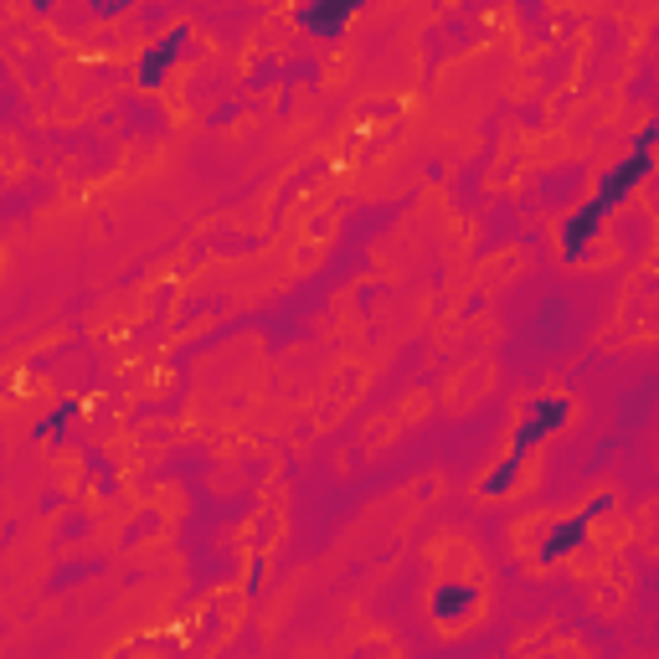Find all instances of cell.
Returning a JSON list of instances; mask_svg holds the SVG:
<instances>
[{
  "label": "cell",
  "instance_id": "cell-5",
  "mask_svg": "<svg viewBox=\"0 0 659 659\" xmlns=\"http://www.w3.org/2000/svg\"><path fill=\"white\" fill-rule=\"evenodd\" d=\"M469 603H474V593H459V598H453V614H464ZM438 608H449V598H443V593H438Z\"/></svg>",
  "mask_w": 659,
  "mask_h": 659
},
{
  "label": "cell",
  "instance_id": "cell-2",
  "mask_svg": "<svg viewBox=\"0 0 659 659\" xmlns=\"http://www.w3.org/2000/svg\"><path fill=\"white\" fill-rule=\"evenodd\" d=\"M562 422H567V397H541V402H531L525 407V418H521V433H515V443H510V459H505V469H500V474H490V480H484V490H505L510 484V474H515V469H521V459H525V449H531V443H541V438L552 433V428H562Z\"/></svg>",
  "mask_w": 659,
  "mask_h": 659
},
{
  "label": "cell",
  "instance_id": "cell-1",
  "mask_svg": "<svg viewBox=\"0 0 659 659\" xmlns=\"http://www.w3.org/2000/svg\"><path fill=\"white\" fill-rule=\"evenodd\" d=\"M645 170H649V155L639 150L629 165H624V170H614V176L603 180V191L593 196V201H587V211H583V217H572V222H567V232H562V248H567V253H577V248H583V242L593 238V232H598V222H603V217H608V207H614L618 196L629 191V186H634V180H639V176H645Z\"/></svg>",
  "mask_w": 659,
  "mask_h": 659
},
{
  "label": "cell",
  "instance_id": "cell-4",
  "mask_svg": "<svg viewBox=\"0 0 659 659\" xmlns=\"http://www.w3.org/2000/svg\"><path fill=\"white\" fill-rule=\"evenodd\" d=\"M180 42H186V31H176V36H170L165 46H150V57H145L139 77H145V83H155V77H160V67H170V57H176V46H180Z\"/></svg>",
  "mask_w": 659,
  "mask_h": 659
},
{
  "label": "cell",
  "instance_id": "cell-3",
  "mask_svg": "<svg viewBox=\"0 0 659 659\" xmlns=\"http://www.w3.org/2000/svg\"><path fill=\"white\" fill-rule=\"evenodd\" d=\"M294 15H300V27L320 31V36H335V31L356 15V6H351V0H345V6H300Z\"/></svg>",
  "mask_w": 659,
  "mask_h": 659
}]
</instances>
